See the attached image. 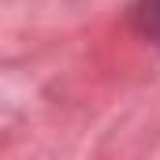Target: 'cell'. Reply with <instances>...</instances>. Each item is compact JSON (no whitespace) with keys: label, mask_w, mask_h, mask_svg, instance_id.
<instances>
[{"label":"cell","mask_w":160,"mask_h":160,"mask_svg":"<svg viewBox=\"0 0 160 160\" xmlns=\"http://www.w3.org/2000/svg\"><path fill=\"white\" fill-rule=\"evenodd\" d=\"M134 19H138V30L160 48V0H138Z\"/></svg>","instance_id":"cell-1"}]
</instances>
